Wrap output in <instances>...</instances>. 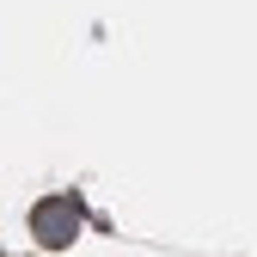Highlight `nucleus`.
I'll return each instance as SVG.
<instances>
[{
    "label": "nucleus",
    "instance_id": "1",
    "mask_svg": "<svg viewBox=\"0 0 257 257\" xmlns=\"http://www.w3.org/2000/svg\"><path fill=\"white\" fill-rule=\"evenodd\" d=\"M31 227H37L43 245H68V239L80 233V202H74V196H49V202H37Z\"/></svg>",
    "mask_w": 257,
    "mask_h": 257
}]
</instances>
